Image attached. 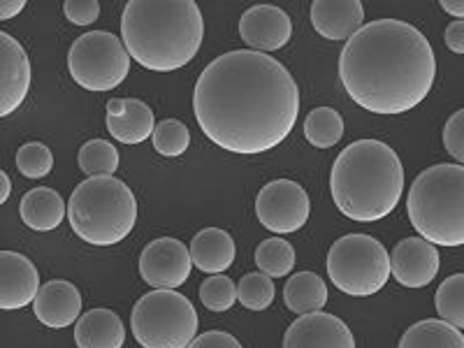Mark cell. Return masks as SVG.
Instances as JSON below:
<instances>
[{
	"mask_svg": "<svg viewBox=\"0 0 464 348\" xmlns=\"http://www.w3.org/2000/svg\"><path fill=\"white\" fill-rule=\"evenodd\" d=\"M53 156L52 149L43 142H28L16 151V169L26 179H43L52 172Z\"/></svg>",
	"mask_w": 464,
	"mask_h": 348,
	"instance_id": "1f68e13d",
	"label": "cell"
},
{
	"mask_svg": "<svg viewBox=\"0 0 464 348\" xmlns=\"http://www.w3.org/2000/svg\"><path fill=\"white\" fill-rule=\"evenodd\" d=\"M33 314L43 325L52 330L72 325L82 314V295L77 285L63 279L44 284L33 302Z\"/></svg>",
	"mask_w": 464,
	"mask_h": 348,
	"instance_id": "e0dca14e",
	"label": "cell"
},
{
	"mask_svg": "<svg viewBox=\"0 0 464 348\" xmlns=\"http://www.w3.org/2000/svg\"><path fill=\"white\" fill-rule=\"evenodd\" d=\"M330 190L346 218L374 223L397 207L404 190V168L391 144L358 140L337 156L330 172Z\"/></svg>",
	"mask_w": 464,
	"mask_h": 348,
	"instance_id": "277c9868",
	"label": "cell"
},
{
	"mask_svg": "<svg viewBox=\"0 0 464 348\" xmlns=\"http://www.w3.org/2000/svg\"><path fill=\"white\" fill-rule=\"evenodd\" d=\"M68 221L84 242L111 246L123 242L135 227L138 200L116 177H89L70 196Z\"/></svg>",
	"mask_w": 464,
	"mask_h": 348,
	"instance_id": "8992f818",
	"label": "cell"
},
{
	"mask_svg": "<svg viewBox=\"0 0 464 348\" xmlns=\"http://www.w3.org/2000/svg\"><path fill=\"white\" fill-rule=\"evenodd\" d=\"M190 258L205 275H223L235 260V242L221 227H205L190 242Z\"/></svg>",
	"mask_w": 464,
	"mask_h": 348,
	"instance_id": "ffe728a7",
	"label": "cell"
},
{
	"mask_svg": "<svg viewBox=\"0 0 464 348\" xmlns=\"http://www.w3.org/2000/svg\"><path fill=\"white\" fill-rule=\"evenodd\" d=\"M256 265H258L263 275L279 279V276L290 275L293 267H295V248L284 237L265 239L256 248Z\"/></svg>",
	"mask_w": 464,
	"mask_h": 348,
	"instance_id": "484cf974",
	"label": "cell"
},
{
	"mask_svg": "<svg viewBox=\"0 0 464 348\" xmlns=\"http://www.w3.org/2000/svg\"><path fill=\"white\" fill-rule=\"evenodd\" d=\"M40 293L37 267L22 254L3 251L0 254V309L16 312L33 304Z\"/></svg>",
	"mask_w": 464,
	"mask_h": 348,
	"instance_id": "9a60e30c",
	"label": "cell"
},
{
	"mask_svg": "<svg viewBox=\"0 0 464 348\" xmlns=\"http://www.w3.org/2000/svg\"><path fill=\"white\" fill-rule=\"evenodd\" d=\"M434 304L441 321L464 330V275H453L443 281L437 288Z\"/></svg>",
	"mask_w": 464,
	"mask_h": 348,
	"instance_id": "4316f807",
	"label": "cell"
},
{
	"mask_svg": "<svg viewBox=\"0 0 464 348\" xmlns=\"http://www.w3.org/2000/svg\"><path fill=\"white\" fill-rule=\"evenodd\" d=\"M198 126L217 147L242 156L275 149L300 116V89L284 63L263 52L214 58L193 91Z\"/></svg>",
	"mask_w": 464,
	"mask_h": 348,
	"instance_id": "6da1fadb",
	"label": "cell"
},
{
	"mask_svg": "<svg viewBox=\"0 0 464 348\" xmlns=\"http://www.w3.org/2000/svg\"><path fill=\"white\" fill-rule=\"evenodd\" d=\"M275 281L263 272L244 275L237 284V300L248 312H265L275 302Z\"/></svg>",
	"mask_w": 464,
	"mask_h": 348,
	"instance_id": "f1b7e54d",
	"label": "cell"
},
{
	"mask_svg": "<svg viewBox=\"0 0 464 348\" xmlns=\"http://www.w3.org/2000/svg\"><path fill=\"white\" fill-rule=\"evenodd\" d=\"M312 202L297 181L276 179L263 186L256 198V217L276 235L297 232L309 218Z\"/></svg>",
	"mask_w": 464,
	"mask_h": 348,
	"instance_id": "30bf717a",
	"label": "cell"
},
{
	"mask_svg": "<svg viewBox=\"0 0 464 348\" xmlns=\"http://www.w3.org/2000/svg\"><path fill=\"white\" fill-rule=\"evenodd\" d=\"M153 149L160 153V156H168V159H177L188 149L190 144V132L186 128V123H181L179 119H165V121L156 123V130L151 135Z\"/></svg>",
	"mask_w": 464,
	"mask_h": 348,
	"instance_id": "f546056e",
	"label": "cell"
},
{
	"mask_svg": "<svg viewBox=\"0 0 464 348\" xmlns=\"http://www.w3.org/2000/svg\"><path fill=\"white\" fill-rule=\"evenodd\" d=\"M19 214L31 230L49 232L61 226L68 209H65L63 198L58 196L56 190L47 188V186H37L22 198Z\"/></svg>",
	"mask_w": 464,
	"mask_h": 348,
	"instance_id": "44dd1931",
	"label": "cell"
},
{
	"mask_svg": "<svg viewBox=\"0 0 464 348\" xmlns=\"http://www.w3.org/2000/svg\"><path fill=\"white\" fill-rule=\"evenodd\" d=\"M400 348H464V334L441 318H428L401 334Z\"/></svg>",
	"mask_w": 464,
	"mask_h": 348,
	"instance_id": "cb8c5ba5",
	"label": "cell"
},
{
	"mask_svg": "<svg viewBox=\"0 0 464 348\" xmlns=\"http://www.w3.org/2000/svg\"><path fill=\"white\" fill-rule=\"evenodd\" d=\"M24 7H26L24 0H0V19L7 22V19H12L14 14H19Z\"/></svg>",
	"mask_w": 464,
	"mask_h": 348,
	"instance_id": "8d00e7d4",
	"label": "cell"
},
{
	"mask_svg": "<svg viewBox=\"0 0 464 348\" xmlns=\"http://www.w3.org/2000/svg\"><path fill=\"white\" fill-rule=\"evenodd\" d=\"M190 251L174 237L153 239L140 256V275L156 290L179 288L190 276Z\"/></svg>",
	"mask_w": 464,
	"mask_h": 348,
	"instance_id": "8fae6325",
	"label": "cell"
},
{
	"mask_svg": "<svg viewBox=\"0 0 464 348\" xmlns=\"http://www.w3.org/2000/svg\"><path fill=\"white\" fill-rule=\"evenodd\" d=\"M443 43L453 53H464V22H453L446 26Z\"/></svg>",
	"mask_w": 464,
	"mask_h": 348,
	"instance_id": "d590c367",
	"label": "cell"
},
{
	"mask_svg": "<svg viewBox=\"0 0 464 348\" xmlns=\"http://www.w3.org/2000/svg\"><path fill=\"white\" fill-rule=\"evenodd\" d=\"M130 327L144 348H188L198 337V312L181 293L153 290L132 306Z\"/></svg>",
	"mask_w": 464,
	"mask_h": 348,
	"instance_id": "52a82bcc",
	"label": "cell"
},
{
	"mask_svg": "<svg viewBox=\"0 0 464 348\" xmlns=\"http://www.w3.org/2000/svg\"><path fill=\"white\" fill-rule=\"evenodd\" d=\"M304 138L316 149H330L343 138V119L333 107H316L304 119Z\"/></svg>",
	"mask_w": 464,
	"mask_h": 348,
	"instance_id": "d4e9b609",
	"label": "cell"
},
{
	"mask_svg": "<svg viewBox=\"0 0 464 348\" xmlns=\"http://www.w3.org/2000/svg\"><path fill=\"white\" fill-rule=\"evenodd\" d=\"M68 70L74 84L86 91H111L130 70V53L123 40L107 31L84 33L68 53Z\"/></svg>",
	"mask_w": 464,
	"mask_h": 348,
	"instance_id": "9c48e42d",
	"label": "cell"
},
{
	"mask_svg": "<svg viewBox=\"0 0 464 348\" xmlns=\"http://www.w3.org/2000/svg\"><path fill=\"white\" fill-rule=\"evenodd\" d=\"M126 114L121 119L107 116V130L111 138L121 144H140L149 140L156 130V121H153V111L147 102L138 101V98H126Z\"/></svg>",
	"mask_w": 464,
	"mask_h": 348,
	"instance_id": "603a6c76",
	"label": "cell"
},
{
	"mask_svg": "<svg viewBox=\"0 0 464 348\" xmlns=\"http://www.w3.org/2000/svg\"><path fill=\"white\" fill-rule=\"evenodd\" d=\"M406 214L422 239L439 246L464 244V165H432L413 179Z\"/></svg>",
	"mask_w": 464,
	"mask_h": 348,
	"instance_id": "5b68a950",
	"label": "cell"
},
{
	"mask_svg": "<svg viewBox=\"0 0 464 348\" xmlns=\"http://www.w3.org/2000/svg\"><path fill=\"white\" fill-rule=\"evenodd\" d=\"M205 37L193 0H130L123 7L121 40L130 58L153 72H174L198 56Z\"/></svg>",
	"mask_w": 464,
	"mask_h": 348,
	"instance_id": "3957f363",
	"label": "cell"
},
{
	"mask_svg": "<svg viewBox=\"0 0 464 348\" xmlns=\"http://www.w3.org/2000/svg\"><path fill=\"white\" fill-rule=\"evenodd\" d=\"M327 275L346 295H374L391 279V254L372 235H343L330 246Z\"/></svg>",
	"mask_w": 464,
	"mask_h": 348,
	"instance_id": "ba28073f",
	"label": "cell"
},
{
	"mask_svg": "<svg viewBox=\"0 0 464 348\" xmlns=\"http://www.w3.org/2000/svg\"><path fill=\"white\" fill-rule=\"evenodd\" d=\"M443 147L458 163L464 165V110L455 111L443 126Z\"/></svg>",
	"mask_w": 464,
	"mask_h": 348,
	"instance_id": "d6a6232c",
	"label": "cell"
},
{
	"mask_svg": "<svg viewBox=\"0 0 464 348\" xmlns=\"http://www.w3.org/2000/svg\"><path fill=\"white\" fill-rule=\"evenodd\" d=\"M439 251L422 237H406L395 244L391 254V272L397 284L406 288H422L432 284L439 272Z\"/></svg>",
	"mask_w": 464,
	"mask_h": 348,
	"instance_id": "7c38bea8",
	"label": "cell"
},
{
	"mask_svg": "<svg viewBox=\"0 0 464 348\" xmlns=\"http://www.w3.org/2000/svg\"><path fill=\"white\" fill-rule=\"evenodd\" d=\"M119 151L107 140H91L80 149V169L89 177H114Z\"/></svg>",
	"mask_w": 464,
	"mask_h": 348,
	"instance_id": "83f0119b",
	"label": "cell"
},
{
	"mask_svg": "<svg viewBox=\"0 0 464 348\" xmlns=\"http://www.w3.org/2000/svg\"><path fill=\"white\" fill-rule=\"evenodd\" d=\"M432 44L411 24L379 19L364 24L339 56V80L358 107L374 114H404L434 86Z\"/></svg>",
	"mask_w": 464,
	"mask_h": 348,
	"instance_id": "7a4b0ae2",
	"label": "cell"
},
{
	"mask_svg": "<svg viewBox=\"0 0 464 348\" xmlns=\"http://www.w3.org/2000/svg\"><path fill=\"white\" fill-rule=\"evenodd\" d=\"M0 184H3L0 202H7V198H10V190H12V184H10V177H7V172H0Z\"/></svg>",
	"mask_w": 464,
	"mask_h": 348,
	"instance_id": "ab89813d",
	"label": "cell"
},
{
	"mask_svg": "<svg viewBox=\"0 0 464 348\" xmlns=\"http://www.w3.org/2000/svg\"><path fill=\"white\" fill-rule=\"evenodd\" d=\"M188 348H242V343L232 334L221 333V330H209L205 334H198Z\"/></svg>",
	"mask_w": 464,
	"mask_h": 348,
	"instance_id": "e575fe53",
	"label": "cell"
},
{
	"mask_svg": "<svg viewBox=\"0 0 464 348\" xmlns=\"http://www.w3.org/2000/svg\"><path fill=\"white\" fill-rule=\"evenodd\" d=\"M63 12L74 26H91L101 16V3L98 0H68Z\"/></svg>",
	"mask_w": 464,
	"mask_h": 348,
	"instance_id": "836d02e7",
	"label": "cell"
},
{
	"mask_svg": "<svg viewBox=\"0 0 464 348\" xmlns=\"http://www.w3.org/2000/svg\"><path fill=\"white\" fill-rule=\"evenodd\" d=\"M441 10L458 22H464V0H441Z\"/></svg>",
	"mask_w": 464,
	"mask_h": 348,
	"instance_id": "74e56055",
	"label": "cell"
},
{
	"mask_svg": "<svg viewBox=\"0 0 464 348\" xmlns=\"http://www.w3.org/2000/svg\"><path fill=\"white\" fill-rule=\"evenodd\" d=\"M200 300L209 312H230L232 304L237 302V285L230 276L211 275L200 284Z\"/></svg>",
	"mask_w": 464,
	"mask_h": 348,
	"instance_id": "4dcf8cb0",
	"label": "cell"
},
{
	"mask_svg": "<svg viewBox=\"0 0 464 348\" xmlns=\"http://www.w3.org/2000/svg\"><path fill=\"white\" fill-rule=\"evenodd\" d=\"M126 98H111L110 102H107V116H114V119H121L123 114H126Z\"/></svg>",
	"mask_w": 464,
	"mask_h": 348,
	"instance_id": "f35d334b",
	"label": "cell"
},
{
	"mask_svg": "<svg viewBox=\"0 0 464 348\" xmlns=\"http://www.w3.org/2000/svg\"><path fill=\"white\" fill-rule=\"evenodd\" d=\"M284 302L297 316L323 312L327 304V285L316 272H297L284 285Z\"/></svg>",
	"mask_w": 464,
	"mask_h": 348,
	"instance_id": "7402d4cb",
	"label": "cell"
},
{
	"mask_svg": "<svg viewBox=\"0 0 464 348\" xmlns=\"http://www.w3.org/2000/svg\"><path fill=\"white\" fill-rule=\"evenodd\" d=\"M0 116H10L26 101L31 89V63L24 47L10 33H0Z\"/></svg>",
	"mask_w": 464,
	"mask_h": 348,
	"instance_id": "2e32d148",
	"label": "cell"
},
{
	"mask_svg": "<svg viewBox=\"0 0 464 348\" xmlns=\"http://www.w3.org/2000/svg\"><path fill=\"white\" fill-rule=\"evenodd\" d=\"M77 348H121L126 327L110 309H91L74 325Z\"/></svg>",
	"mask_w": 464,
	"mask_h": 348,
	"instance_id": "d6986e66",
	"label": "cell"
},
{
	"mask_svg": "<svg viewBox=\"0 0 464 348\" xmlns=\"http://www.w3.org/2000/svg\"><path fill=\"white\" fill-rule=\"evenodd\" d=\"M312 26L325 40H351L364 26L360 0H316L312 5Z\"/></svg>",
	"mask_w": 464,
	"mask_h": 348,
	"instance_id": "ac0fdd59",
	"label": "cell"
},
{
	"mask_svg": "<svg viewBox=\"0 0 464 348\" xmlns=\"http://www.w3.org/2000/svg\"><path fill=\"white\" fill-rule=\"evenodd\" d=\"M239 35L254 52H279L293 35V24L281 7L254 5L239 19Z\"/></svg>",
	"mask_w": 464,
	"mask_h": 348,
	"instance_id": "5bb4252c",
	"label": "cell"
},
{
	"mask_svg": "<svg viewBox=\"0 0 464 348\" xmlns=\"http://www.w3.org/2000/svg\"><path fill=\"white\" fill-rule=\"evenodd\" d=\"M284 348H355L353 333L333 314H306L285 330Z\"/></svg>",
	"mask_w": 464,
	"mask_h": 348,
	"instance_id": "4fadbf2b",
	"label": "cell"
}]
</instances>
